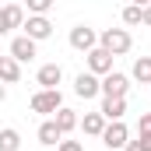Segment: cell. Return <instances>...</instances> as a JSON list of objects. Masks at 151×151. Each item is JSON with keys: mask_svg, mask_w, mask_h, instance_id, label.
Here are the masks:
<instances>
[{"mask_svg": "<svg viewBox=\"0 0 151 151\" xmlns=\"http://www.w3.org/2000/svg\"><path fill=\"white\" fill-rule=\"evenodd\" d=\"M99 46H102V49H109L113 56H123V53H130V49H134V35H130L127 28H106V32L99 35Z\"/></svg>", "mask_w": 151, "mask_h": 151, "instance_id": "1", "label": "cell"}, {"mask_svg": "<svg viewBox=\"0 0 151 151\" xmlns=\"http://www.w3.org/2000/svg\"><path fill=\"white\" fill-rule=\"evenodd\" d=\"M60 106H63L60 88H39L35 95H32V113H39V116H53Z\"/></svg>", "mask_w": 151, "mask_h": 151, "instance_id": "2", "label": "cell"}, {"mask_svg": "<svg viewBox=\"0 0 151 151\" xmlns=\"http://www.w3.org/2000/svg\"><path fill=\"white\" fill-rule=\"evenodd\" d=\"M127 141H130V127H127L123 119H109L106 130H102V144H106L109 151H123Z\"/></svg>", "mask_w": 151, "mask_h": 151, "instance_id": "3", "label": "cell"}, {"mask_svg": "<svg viewBox=\"0 0 151 151\" xmlns=\"http://www.w3.org/2000/svg\"><path fill=\"white\" fill-rule=\"evenodd\" d=\"M74 95L77 99H95V95H102V77L91 74V70H81L74 77Z\"/></svg>", "mask_w": 151, "mask_h": 151, "instance_id": "4", "label": "cell"}, {"mask_svg": "<svg viewBox=\"0 0 151 151\" xmlns=\"http://www.w3.org/2000/svg\"><path fill=\"white\" fill-rule=\"evenodd\" d=\"M127 91H130V74L109 70V74L102 77V95H109V99H127Z\"/></svg>", "mask_w": 151, "mask_h": 151, "instance_id": "5", "label": "cell"}, {"mask_svg": "<svg viewBox=\"0 0 151 151\" xmlns=\"http://www.w3.org/2000/svg\"><path fill=\"white\" fill-rule=\"evenodd\" d=\"M21 28H25V35H28V39H35V42H42V39H49V35H53V21H49L46 14H28Z\"/></svg>", "mask_w": 151, "mask_h": 151, "instance_id": "6", "label": "cell"}, {"mask_svg": "<svg viewBox=\"0 0 151 151\" xmlns=\"http://www.w3.org/2000/svg\"><path fill=\"white\" fill-rule=\"evenodd\" d=\"M84 56H88V70H91V74H99V77H106V74H109V70H113V60H116L113 53H109V49H102V46L88 49Z\"/></svg>", "mask_w": 151, "mask_h": 151, "instance_id": "7", "label": "cell"}, {"mask_svg": "<svg viewBox=\"0 0 151 151\" xmlns=\"http://www.w3.org/2000/svg\"><path fill=\"white\" fill-rule=\"evenodd\" d=\"M95 46H99L95 28H88V25H74V28H70V49H77V53H88V49H95Z\"/></svg>", "mask_w": 151, "mask_h": 151, "instance_id": "8", "label": "cell"}, {"mask_svg": "<svg viewBox=\"0 0 151 151\" xmlns=\"http://www.w3.org/2000/svg\"><path fill=\"white\" fill-rule=\"evenodd\" d=\"M11 56H14L18 63L35 60V39H28L25 32H21V35H14V39H11Z\"/></svg>", "mask_w": 151, "mask_h": 151, "instance_id": "9", "label": "cell"}, {"mask_svg": "<svg viewBox=\"0 0 151 151\" xmlns=\"http://www.w3.org/2000/svg\"><path fill=\"white\" fill-rule=\"evenodd\" d=\"M35 81L42 84V88H60V81H63V67H60V63H42L39 74H35Z\"/></svg>", "mask_w": 151, "mask_h": 151, "instance_id": "10", "label": "cell"}, {"mask_svg": "<svg viewBox=\"0 0 151 151\" xmlns=\"http://www.w3.org/2000/svg\"><path fill=\"white\" fill-rule=\"evenodd\" d=\"M106 123H109V119H106L102 113H84L81 119H77V127H81V130H84L88 137H102V130H106Z\"/></svg>", "mask_w": 151, "mask_h": 151, "instance_id": "11", "label": "cell"}, {"mask_svg": "<svg viewBox=\"0 0 151 151\" xmlns=\"http://www.w3.org/2000/svg\"><path fill=\"white\" fill-rule=\"evenodd\" d=\"M21 81V63L7 53V56H0V84H18Z\"/></svg>", "mask_w": 151, "mask_h": 151, "instance_id": "12", "label": "cell"}, {"mask_svg": "<svg viewBox=\"0 0 151 151\" xmlns=\"http://www.w3.org/2000/svg\"><path fill=\"white\" fill-rule=\"evenodd\" d=\"M77 119H81V116H77L74 109H67V106H60V109L53 113V123L60 127V134H63V137H67L70 130H77Z\"/></svg>", "mask_w": 151, "mask_h": 151, "instance_id": "13", "label": "cell"}, {"mask_svg": "<svg viewBox=\"0 0 151 151\" xmlns=\"http://www.w3.org/2000/svg\"><path fill=\"white\" fill-rule=\"evenodd\" d=\"M99 113L106 116V119H123V113H127V99H109V95H102Z\"/></svg>", "mask_w": 151, "mask_h": 151, "instance_id": "14", "label": "cell"}, {"mask_svg": "<svg viewBox=\"0 0 151 151\" xmlns=\"http://www.w3.org/2000/svg\"><path fill=\"white\" fill-rule=\"evenodd\" d=\"M39 144H46V148H53V144H60L63 141V134H60V127L53 123V119H42V127H39Z\"/></svg>", "mask_w": 151, "mask_h": 151, "instance_id": "15", "label": "cell"}, {"mask_svg": "<svg viewBox=\"0 0 151 151\" xmlns=\"http://www.w3.org/2000/svg\"><path fill=\"white\" fill-rule=\"evenodd\" d=\"M130 81L137 84H151V56H137L134 67H130Z\"/></svg>", "mask_w": 151, "mask_h": 151, "instance_id": "16", "label": "cell"}, {"mask_svg": "<svg viewBox=\"0 0 151 151\" xmlns=\"http://www.w3.org/2000/svg\"><path fill=\"white\" fill-rule=\"evenodd\" d=\"M0 11H4L7 28H21V25H25V7H21V4H7V7H0Z\"/></svg>", "mask_w": 151, "mask_h": 151, "instance_id": "17", "label": "cell"}, {"mask_svg": "<svg viewBox=\"0 0 151 151\" xmlns=\"http://www.w3.org/2000/svg\"><path fill=\"white\" fill-rule=\"evenodd\" d=\"M21 148V134L14 127H4L0 130V151H18Z\"/></svg>", "mask_w": 151, "mask_h": 151, "instance_id": "18", "label": "cell"}, {"mask_svg": "<svg viewBox=\"0 0 151 151\" xmlns=\"http://www.w3.org/2000/svg\"><path fill=\"white\" fill-rule=\"evenodd\" d=\"M123 151H151V130H137V137L127 141Z\"/></svg>", "mask_w": 151, "mask_h": 151, "instance_id": "19", "label": "cell"}, {"mask_svg": "<svg viewBox=\"0 0 151 151\" xmlns=\"http://www.w3.org/2000/svg\"><path fill=\"white\" fill-rule=\"evenodd\" d=\"M123 25H127V28L141 25V7H137V4H127V7H123Z\"/></svg>", "mask_w": 151, "mask_h": 151, "instance_id": "20", "label": "cell"}, {"mask_svg": "<svg viewBox=\"0 0 151 151\" xmlns=\"http://www.w3.org/2000/svg\"><path fill=\"white\" fill-rule=\"evenodd\" d=\"M25 11L28 14H49L53 11V0H25Z\"/></svg>", "mask_w": 151, "mask_h": 151, "instance_id": "21", "label": "cell"}, {"mask_svg": "<svg viewBox=\"0 0 151 151\" xmlns=\"http://www.w3.org/2000/svg\"><path fill=\"white\" fill-rule=\"evenodd\" d=\"M56 151H84V144H81V141H67V137H63V141L56 144Z\"/></svg>", "mask_w": 151, "mask_h": 151, "instance_id": "22", "label": "cell"}, {"mask_svg": "<svg viewBox=\"0 0 151 151\" xmlns=\"http://www.w3.org/2000/svg\"><path fill=\"white\" fill-rule=\"evenodd\" d=\"M141 25H148V28H151V4L141 7Z\"/></svg>", "mask_w": 151, "mask_h": 151, "instance_id": "23", "label": "cell"}, {"mask_svg": "<svg viewBox=\"0 0 151 151\" xmlns=\"http://www.w3.org/2000/svg\"><path fill=\"white\" fill-rule=\"evenodd\" d=\"M137 130H151V113H141V119H137Z\"/></svg>", "mask_w": 151, "mask_h": 151, "instance_id": "24", "label": "cell"}, {"mask_svg": "<svg viewBox=\"0 0 151 151\" xmlns=\"http://www.w3.org/2000/svg\"><path fill=\"white\" fill-rule=\"evenodd\" d=\"M11 28H7V21H4V11H0V35H7Z\"/></svg>", "mask_w": 151, "mask_h": 151, "instance_id": "25", "label": "cell"}, {"mask_svg": "<svg viewBox=\"0 0 151 151\" xmlns=\"http://www.w3.org/2000/svg\"><path fill=\"white\" fill-rule=\"evenodd\" d=\"M4 99H7V88H4V84H0V102H4Z\"/></svg>", "mask_w": 151, "mask_h": 151, "instance_id": "26", "label": "cell"}, {"mask_svg": "<svg viewBox=\"0 0 151 151\" xmlns=\"http://www.w3.org/2000/svg\"><path fill=\"white\" fill-rule=\"evenodd\" d=\"M130 4H137V7H144V4H151V0H130Z\"/></svg>", "mask_w": 151, "mask_h": 151, "instance_id": "27", "label": "cell"}]
</instances>
